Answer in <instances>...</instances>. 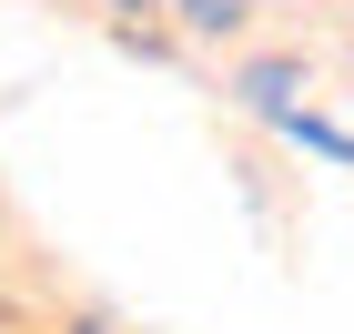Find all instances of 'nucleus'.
Returning a JSON list of instances; mask_svg holds the SVG:
<instances>
[{
  "label": "nucleus",
  "instance_id": "nucleus-1",
  "mask_svg": "<svg viewBox=\"0 0 354 334\" xmlns=\"http://www.w3.org/2000/svg\"><path fill=\"white\" fill-rule=\"evenodd\" d=\"M183 21H192V30H233L243 10H233V0H183Z\"/></svg>",
  "mask_w": 354,
  "mask_h": 334
},
{
  "label": "nucleus",
  "instance_id": "nucleus-2",
  "mask_svg": "<svg viewBox=\"0 0 354 334\" xmlns=\"http://www.w3.org/2000/svg\"><path fill=\"white\" fill-rule=\"evenodd\" d=\"M122 10H152V0H122Z\"/></svg>",
  "mask_w": 354,
  "mask_h": 334
},
{
  "label": "nucleus",
  "instance_id": "nucleus-3",
  "mask_svg": "<svg viewBox=\"0 0 354 334\" xmlns=\"http://www.w3.org/2000/svg\"><path fill=\"white\" fill-rule=\"evenodd\" d=\"M0 334H10V304H0Z\"/></svg>",
  "mask_w": 354,
  "mask_h": 334
},
{
  "label": "nucleus",
  "instance_id": "nucleus-4",
  "mask_svg": "<svg viewBox=\"0 0 354 334\" xmlns=\"http://www.w3.org/2000/svg\"><path fill=\"white\" fill-rule=\"evenodd\" d=\"M82 334H102V324H82Z\"/></svg>",
  "mask_w": 354,
  "mask_h": 334
}]
</instances>
